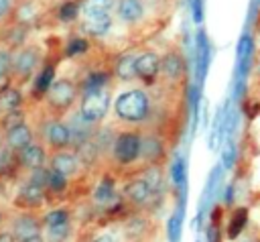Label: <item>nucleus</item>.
Listing matches in <instances>:
<instances>
[{"label": "nucleus", "instance_id": "1", "mask_svg": "<svg viewBox=\"0 0 260 242\" xmlns=\"http://www.w3.org/2000/svg\"><path fill=\"white\" fill-rule=\"evenodd\" d=\"M41 65V49L35 45H20L12 51V67H10V79L12 85L20 87L24 81H28Z\"/></svg>", "mask_w": 260, "mask_h": 242}, {"label": "nucleus", "instance_id": "2", "mask_svg": "<svg viewBox=\"0 0 260 242\" xmlns=\"http://www.w3.org/2000/svg\"><path fill=\"white\" fill-rule=\"evenodd\" d=\"M77 83L69 77H57L51 81V85L45 89L43 98H45V104L49 106L51 112L55 114H63L67 112L75 100H77Z\"/></svg>", "mask_w": 260, "mask_h": 242}, {"label": "nucleus", "instance_id": "3", "mask_svg": "<svg viewBox=\"0 0 260 242\" xmlns=\"http://www.w3.org/2000/svg\"><path fill=\"white\" fill-rule=\"evenodd\" d=\"M114 110L126 122H140L150 110V100L142 89H128L116 98Z\"/></svg>", "mask_w": 260, "mask_h": 242}, {"label": "nucleus", "instance_id": "4", "mask_svg": "<svg viewBox=\"0 0 260 242\" xmlns=\"http://www.w3.org/2000/svg\"><path fill=\"white\" fill-rule=\"evenodd\" d=\"M108 108H110V92L106 89V85L83 89V98L79 104V116L85 122L89 124L100 122L108 114Z\"/></svg>", "mask_w": 260, "mask_h": 242}, {"label": "nucleus", "instance_id": "5", "mask_svg": "<svg viewBox=\"0 0 260 242\" xmlns=\"http://www.w3.org/2000/svg\"><path fill=\"white\" fill-rule=\"evenodd\" d=\"M43 144L49 153L69 148L73 144L69 124H65L59 118H53V120L45 122V126H43Z\"/></svg>", "mask_w": 260, "mask_h": 242}, {"label": "nucleus", "instance_id": "6", "mask_svg": "<svg viewBox=\"0 0 260 242\" xmlns=\"http://www.w3.org/2000/svg\"><path fill=\"white\" fill-rule=\"evenodd\" d=\"M0 138H2V148L8 150V153H12V155H16L24 146H28L37 136H35L32 126L24 120V122H20L16 126H10L8 130L0 132Z\"/></svg>", "mask_w": 260, "mask_h": 242}, {"label": "nucleus", "instance_id": "7", "mask_svg": "<svg viewBox=\"0 0 260 242\" xmlns=\"http://www.w3.org/2000/svg\"><path fill=\"white\" fill-rule=\"evenodd\" d=\"M12 236L20 242V240H26L30 236H37L43 232V222L41 218L35 214V211H26V209H18L12 220H10V228Z\"/></svg>", "mask_w": 260, "mask_h": 242}, {"label": "nucleus", "instance_id": "8", "mask_svg": "<svg viewBox=\"0 0 260 242\" xmlns=\"http://www.w3.org/2000/svg\"><path fill=\"white\" fill-rule=\"evenodd\" d=\"M47 161H49V150L37 138L28 146H24L20 153H16V167L20 171H26V173L47 167Z\"/></svg>", "mask_w": 260, "mask_h": 242}, {"label": "nucleus", "instance_id": "9", "mask_svg": "<svg viewBox=\"0 0 260 242\" xmlns=\"http://www.w3.org/2000/svg\"><path fill=\"white\" fill-rule=\"evenodd\" d=\"M47 167L59 175H63L65 179H71L79 173L81 169V159L77 153H73L71 148H63V150H55L49 153V161Z\"/></svg>", "mask_w": 260, "mask_h": 242}, {"label": "nucleus", "instance_id": "10", "mask_svg": "<svg viewBox=\"0 0 260 242\" xmlns=\"http://www.w3.org/2000/svg\"><path fill=\"white\" fill-rule=\"evenodd\" d=\"M47 201V191L43 185L39 183H32V181H24L18 191H16V197H14V205L18 209H26V211H35L39 207H43Z\"/></svg>", "mask_w": 260, "mask_h": 242}, {"label": "nucleus", "instance_id": "11", "mask_svg": "<svg viewBox=\"0 0 260 242\" xmlns=\"http://www.w3.org/2000/svg\"><path fill=\"white\" fill-rule=\"evenodd\" d=\"M140 136L136 132H120L114 140V159L122 165H130L138 159Z\"/></svg>", "mask_w": 260, "mask_h": 242}, {"label": "nucleus", "instance_id": "12", "mask_svg": "<svg viewBox=\"0 0 260 242\" xmlns=\"http://www.w3.org/2000/svg\"><path fill=\"white\" fill-rule=\"evenodd\" d=\"M22 106H24V96H22L20 87L8 85V87L0 89V116L22 110Z\"/></svg>", "mask_w": 260, "mask_h": 242}, {"label": "nucleus", "instance_id": "13", "mask_svg": "<svg viewBox=\"0 0 260 242\" xmlns=\"http://www.w3.org/2000/svg\"><path fill=\"white\" fill-rule=\"evenodd\" d=\"M112 18L110 14H83V31L89 37H102L110 31Z\"/></svg>", "mask_w": 260, "mask_h": 242}, {"label": "nucleus", "instance_id": "14", "mask_svg": "<svg viewBox=\"0 0 260 242\" xmlns=\"http://www.w3.org/2000/svg\"><path fill=\"white\" fill-rule=\"evenodd\" d=\"M158 65H160L158 55H154L150 51L136 55V77H142V79L154 77L158 73Z\"/></svg>", "mask_w": 260, "mask_h": 242}, {"label": "nucleus", "instance_id": "15", "mask_svg": "<svg viewBox=\"0 0 260 242\" xmlns=\"http://www.w3.org/2000/svg\"><path fill=\"white\" fill-rule=\"evenodd\" d=\"M124 195H126V199H130L132 203L144 205V203H148V199L152 197V191L148 189V185H146L142 179H134V181H130V183L124 187Z\"/></svg>", "mask_w": 260, "mask_h": 242}, {"label": "nucleus", "instance_id": "16", "mask_svg": "<svg viewBox=\"0 0 260 242\" xmlns=\"http://www.w3.org/2000/svg\"><path fill=\"white\" fill-rule=\"evenodd\" d=\"M116 12L124 22H136L144 14V6L140 0H118L116 2Z\"/></svg>", "mask_w": 260, "mask_h": 242}, {"label": "nucleus", "instance_id": "17", "mask_svg": "<svg viewBox=\"0 0 260 242\" xmlns=\"http://www.w3.org/2000/svg\"><path fill=\"white\" fill-rule=\"evenodd\" d=\"M158 71H162L165 77L169 79H179L183 75V59L179 53H169L162 57L160 65H158Z\"/></svg>", "mask_w": 260, "mask_h": 242}, {"label": "nucleus", "instance_id": "18", "mask_svg": "<svg viewBox=\"0 0 260 242\" xmlns=\"http://www.w3.org/2000/svg\"><path fill=\"white\" fill-rule=\"evenodd\" d=\"M138 157L146 159L148 163H154L162 157V142L156 138V136H144L140 138V150H138Z\"/></svg>", "mask_w": 260, "mask_h": 242}, {"label": "nucleus", "instance_id": "19", "mask_svg": "<svg viewBox=\"0 0 260 242\" xmlns=\"http://www.w3.org/2000/svg\"><path fill=\"white\" fill-rule=\"evenodd\" d=\"M116 75L122 81H130L136 77V55L134 53H124L118 63H116Z\"/></svg>", "mask_w": 260, "mask_h": 242}, {"label": "nucleus", "instance_id": "20", "mask_svg": "<svg viewBox=\"0 0 260 242\" xmlns=\"http://www.w3.org/2000/svg\"><path fill=\"white\" fill-rule=\"evenodd\" d=\"M207 65H209V45L205 41V35L199 33V41H197V69H199V79L205 77Z\"/></svg>", "mask_w": 260, "mask_h": 242}, {"label": "nucleus", "instance_id": "21", "mask_svg": "<svg viewBox=\"0 0 260 242\" xmlns=\"http://www.w3.org/2000/svg\"><path fill=\"white\" fill-rule=\"evenodd\" d=\"M93 199L100 203V205H108L116 199V191H114V181L112 179H104L95 191H93Z\"/></svg>", "mask_w": 260, "mask_h": 242}, {"label": "nucleus", "instance_id": "22", "mask_svg": "<svg viewBox=\"0 0 260 242\" xmlns=\"http://www.w3.org/2000/svg\"><path fill=\"white\" fill-rule=\"evenodd\" d=\"M69 222L57 224V226H45L43 228V238L45 242H65L69 238Z\"/></svg>", "mask_w": 260, "mask_h": 242}, {"label": "nucleus", "instance_id": "23", "mask_svg": "<svg viewBox=\"0 0 260 242\" xmlns=\"http://www.w3.org/2000/svg\"><path fill=\"white\" fill-rule=\"evenodd\" d=\"M116 0H83L81 12L83 14H110Z\"/></svg>", "mask_w": 260, "mask_h": 242}, {"label": "nucleus", "instance_id": "24", "mask_svg": "<svg viewBox=\"0 0 260 242\" xmlns=\"http://www.w3.org/2000/svg\"><path fill=\"white\" fill-rule=\"evenodd\" d=\"M67 183H69V179H65L63 175H59L47 167V179H45V191L47 193H63L67 189Z\"/></svg>", "mask_w": 260, "mask_h": 242}, {"label": "nucleus", "instance_id": "25", "mask_svg": "<svg viewBox=\"0 0 260 242\" xmlns=\"http://www.w3.org/2000/svg\"><path fill=\"white\" fill-rule=\"evenodd\" d=\"M142 181L148 185V189H150L152 193H156V191L162 187V173H160V169H158V167H148V169L144 171Z\"/></svg>", "mask_w": 260, "mask_h": 242}, {"label": "nucleus", "instance_id": "26", "mask_svg": "<svg viewBox=\"0 0 260 242\" xmlns=\"http://www.w3.org/2000/svg\"><path fill=\"white\" fill-rule=\"evenodd\" d=\"M41 222H43V228H45V226L65 224V222H69V211L63 209V207H59V209H51L49 214H45V216L41 218Z\"/></svg>", "mask_w": 260, "mask_h": 242}, {"label": "nucleus", "instance_id": "27", "mask_svg": "<svg viewBox=\"0 0 260 242\" xmlns=\"http://www.w3.org/2000/svg\"><path fill=\"white\" fill-rule=\"evenodd\" d=\"M181 216H183V207L177 209L169 220V238H171V242H177L179 236H181Z\"/></svg>", "mask_w": 260, "mask_h": 242}, {"label": "nucleus", "instance_id": "28", "mask_svg": "<svg viewBox=\"0 0 260 242\" xmlns=\"http://www.w3.org/2000/svg\"><path fill=\"white\" fill-rule=\"evenodd\" d=\"M51 81H53V67H45V69L39 73V79H37V85H35L37 94H39V92L45 94V89L51 85Z\"/></svg>", "mask_w": 260, "mask_h": 242}, {"label": "nucleus", "instance_id": "29", "mask_svg": "<svg viewBox=\"0 0 260 242\" xmlns=\"http://www.w3.org/2000/svg\"><path fill=\"white\" fill-rule=\"evenodd\" d=\"M12 67V49L0 47V75H10Z\"/></svg>", "mask_w": 260, "mask_h": 242}, {"label": "nucleus", "instance_id": "30", "mask_svg": "<svg viewBox=\"0 0 260 242\" xmlns=\"http://www.w3.org/2000/svg\"><path fill=\"white\" fill-rule=\"evenodd\" d=\"M244 224H246V211L244 209H238L236 216H234V224L230 228V238H236L240 234V230L244 228Z\"/></svg>", "mask_w": 260, "mask_h": 242}, {"label": "nucleus", "instance_id": "31", "mask_svg": "<svg viewBox=\"0 0 260 242\" xmlns=\"http://www.w3.org/2000/svg\"><path fill=\"white\" fill-rule=\"evenodd\" d=\"M234 157H236V148H234V144H232L230 140H225L223 153H221V165H223L225 169H230V167L234 165Z\"/></svg>", "mask_w": 260, "mask_h": 242}, {"label": "nucleus", "instance_id": "32", "mask_svg": "<svg viewBox=\"0 0 260 242\" xmlns=\"http://www.w3.org/2000/svg\"><path fill=\"white\" fill-rule=\"evenodd\" d=\"M77 12H79V4H77V2H67V4L61 6L59 16H61L63 20H71V18L77 16Z\"/></svg>", "mask_w": 260, "mask_h": 242}, {"label": "nucleus", "instance_id": "33", "mask_svg": "<svg viewBox=\"0 0 260 242\" xmlns=\"http://www.w3.org/2000/svg\"><path fill=\"white\" fill-rule=\"evenodd\" d=\"M173 177H175V183L183 185V181H185V163L181 159H177L175 165H173Z\"/></svg>", "mask_w": 260, "mask_h": 242}, {"label": "nucleus", "instance_id": "34", "mask_svg": "<svg viewBox=\"0 0 260 242\" xmlns=\"http://www.w3.org/2000/svg\"><path fill=\"white\" fill-rule=\"evenodd\" d=\"M16 6V0H0V22L6 20Z\"/></svg>", "mask_w": 260, "mask_h": 242}, {"label": "nucleus", "instance_id": "35", "mask_svg": "<svg viewBox=\"0 0 260 242\" xmlns=\"http://www.w3.org/2000/svg\"><path fill=\"white\" fill-rule=\"evenodd\" d=\"M85 49H87V43H85V39H73V41L69 43L67 55H77V53H81V51H85Z\"/></svg>", "mask_w": 260, "mask_h": 242}, {"label": "nucleus", "instance_id": "36", "mask_svg": "<svg viewBox=\"0 0 260 242\" xmlns=\"http://www.w3.org/2000/svg\"><path fill=\"white\" fill-rule=\"evenodd\" d=\"M0 242H18L10 230H0Z\"/></svg>", "mask_w": 260, "mask_h": 242}, {"label": "nucleus", "instance_id": "37", "mask_svg": "<svg viewBox=\"0 0 260 242\" xmlns=\"http://www.w3.org/2000/svg\"><path fill=\"white\" fill-rule=\"evenodd\" d=\"M8 85H12L10 75H0V89H4V87H8Z\"/></svg>", "mask_w": 260, "mask_h": 242}, {"label": "nucleus", "instance_id": "38", "mask_svg": "<svg viewBox=\"0 0 260 242\" xmlns=\"http://www.w3.org/2000/svg\"><path fill=\"white\" fill-rule=\"evenodd\" d=\"M91 242H114V238H112L110 234H102V236H98V238H93Z\"/></svg>", "mask_w": 260, "mask_h": 242}, {"label": "nucleus", "instance_id": "39", "mask_svg": "<svg viewBox=\"0 0 260 242\" xmlns=\"http://www.w3.org/2000/svg\"><path fill=\"white\" fill-rule=\"evenodd\" d=\"M20 242H45V238H43V232H41V234H37V236H30V238H26V240H20Z\"/></svg>", "mask_w": 260, "mask_h": 242}, {"label": "nucleus", "instance_id": "40", "mask_svg": "<svg viewBox=\"0 0 260 242\" xmlns=\"http://www.w3.org/2000/svg\"><path fill=\"white\" fill-rule=\"evenodd\" d=\"M209 242H217V230L209 228Z\"/></svg>", "mask_w": 260, "mask_h": 242}, {"label": "nucleus", "instance_id": "41", "mask_svg": "<svg viewBox=\"0 0 260 242\" xmlns=\"http://www.w3.org/2000/svg\"><path fill=\"white\" fill-rule=\"evenodd\" d=\"M2 222H4V214L0 211V226H2Z\"/></svg>", "mask_w": 260, "mask_h": 242}, {"label": "nucleus", "instance_id": "42", "mask_svg": "<svg viewBox=\"0 0 260 242\" xmlns=\"http://www.w3.org/2000/svg\"><path fill=\"white\" fill-rule=\"evenodd\" d=\"M244 242H254V240H244Z\"/></svg>", "mask_w": 260, "mask_h": 242}]
</instances>
